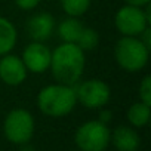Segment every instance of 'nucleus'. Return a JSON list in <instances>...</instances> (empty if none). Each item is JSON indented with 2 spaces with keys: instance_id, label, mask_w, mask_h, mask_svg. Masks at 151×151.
Returning <instances> with one entry per match:
<instances>
[{
  "instance_id": "1",
  "label": "nucleus",
  "mask_w": 151,
  "mask_h": 151,
  "mask_svg": "<svg viewBox=\"0 0 151 151\" xmlns=\"http://www.w3.org/2000/svg\"><path fill=\"white\" fill-rule=\"evenodd\" d=\"M86 65L85 52L76 43L62 42L52 50L49 70L58 83L76 86Z\"/></svg>"
},
{
  "instance_id": "2",
  "label": "nucleus",
  "mask_w": 151,
  "mask_h": 151,
  "mask_svg": "<svg viewBox=\"0 0 151 151\" xmlns=\"http://www.w3.org/2000/svg\"><path fill=\"white\" fill-rule=\"evenodd\" d=\"M76 105H77V98H76L74 86L58 82L42 88L37 95V107L40 113L47 117L59 119L68 116Z\"/></svg>"
},
{
  "instance_id": "3",
  "label": "nucleus",
  "mask_w": 151,
  "mask_h": 151,
  "mask_svg": "<svg viewBox=\"0 0 151 151\" xmlns=\"http://www.w3.org/2000/svg\"><path fill=\"white\" fill-rule=\"evenodd\" d=\"M114 58L122 70L127 73H138L148 64L150 49L139 37L122 36L114 46Z\"/></svg>"
},
{
  "instance_id": "4",
  "label": "nucleus",
  "mask_w": 151,
  "mask_h": 151,
  "mask_svg": "<svg viewBox=\"0 0 151 151\" xmlns=\"http://www.w3.org/2000/svg\"><path fill=\"white\" fill-rule=\"evenodd\" d=\"M36 129V122L33 114L25 108H14L9 111L3 122L5 138L15 144L22 145L31 141Z\"/></svg>"
},
{
  "instance_id": "5",
  "label": "nucleus",
  "mask_w": 151,
  "mask_h": 151,
  "mask_svg": "<svg viewBox=\"0 0 151 151\" xmlns=\"http://www.w3.org/2000/svg\"><path fill=\"white\" fill-rule=\"evenodd\" d=\"M111 130L99 120L80 124L74 133V142L80 151H105L110 145Z\"/></svg>"
},
{
  "instance_id": "6",
  "label": "nucleus",
  "mask_w": 151,
  "mask_h": 151,
  "mask_svg": "<svg viewBox=\"0 0 151 151\" xmlns=\"http://www.w3.org/2000/svg\"><path fill=\"white\" fill-rule=\"evenodd\" d=\"M74 89L77 102L89 110L104 108L111 98L110 86L99 79H89L80 85H76Z\"/></svg>"
},
{
  "instance_id": "7",
  "label": "nucleus",
  "mask_w": 151,
  "mask_h": 151,
  "mask_svg": "<svg viewBox=\"0 0 151 151\" xmlns=\"http://www.w3.org/2000/svg\"><path fill=\"white\" fill-rule=\"evenodd\" d=\"M150 21L139 6L123 5L114 15V25L122 36L139 37V34L150 27Z\"/></svg>"
},
{
  "instance_id": "8",
  "label": "nucleus",
  "mask_w": 151,
  "mask_h": 151,
  "mask_svg": "<svg viewBox=\"0 0 151 151\" xmlns=\"http://www.w3.org/2000/svg\"><path fill=\"white\" fill-rule=\"evenodd\" d=\"M52 50L42 42H31L28 43L21 55V59L28 73L33 74H43L49 70L50 65Z\"/></svg>"
},
{
  "instance_id": "9",
  "label": "nucleus",
  "mask_w": 151,
  "mask_h": 151,
  "mask_svg": "<svg viewBox=\"0 0 151 151\" xmlns=\"http://www.w3.org/2000/svg\"><path fill=\"white\" fill-rule=\"evenodd\" d=\"M27 68L21 56L6 53L0 56V80L8 86H19L27 79Z\"/></svg>"
},
{
  "instance_id": "10",
  "label": "nucleus",
  "mask_w": 151,
  "mask_h": 151,
  "mask_svg": "<svg viewBox=\"0 0 151 151\" xmlns=\"http://www.w3.org/2000/svg\"><path fill=\"white\" fill-rule=\"evenodd\" d=\"M55 18L49 12H39L34 14L27 21V34L33 42L45 43L49 40L55 31Z\"/></svg>"
},
{
  "instance_id": "11",
  "label": "nucleus",
  "mask_w": 151,
  "mask_h": 151,
  "mask_svg": "<svg viewBox=\"0 0 151 151\" xmlns=\"http://www.w3.org/2000/svg\"><path fill=\"white\" fill-rule=\"evenodd\" d=\"M110 144H113L117 151H138L141 138L135 127L122 124L111 132Z\"/></svg>"
},
{
  "instance_id": "12",
  "label": "nucleus",
  "mask_w": 151,
  "mask_h": 151,
  "mask_svg": "<svg viewBox=\"0 0 151 151\" xmlns=\"http://www.w3.org/2000/svg\"><path fill=\"white\" fill-rule=\"evenodd\" d=\"M56 28L58 37L65 42V43H77L85 25L80 22L79 18H74V17H67L65 19H62Z\"/></svg>"
},
{
  "instance_id": "13",
  "label": "nucleus",
  "mask_w": 151,
  "mask_h": 151,
  "mask_svg": "<svg viewBox=\"0 0 151 151\" xmlns=\"http://www.w3.org/2000/svg\"><path fill=\"white\" fill-rule=\"evenodd\" d=\"M18 31L14 22L5 17H0V56L11 53L17 46Z\"/></svg>"
},
{
  "instance_id": "14",
  "label": "nucleus",
  "mask_w": 151,
  "mask_h": 151,
  "mask_svg": "<svg viewBox=\"0 0 151 151\" xmlns=\"http://www.w3.org/2000/svg\"><path fill=\"white\" fill-rule=\"evenodd\" d=\"M127 122L132 127H144L148 124L151 117V105H147L141 101L132 104L126 113Z\"/></svg>"
},
{
  "instance_id": "15",
  "label": "nucleus",
  "mask_w": 151,
  "mask_h": 151,
  "mask_svg": "<svg viewBox=\"0 0 151 151\" xmlns=\"http://www.w3.org/2000/svg\"><path fill=\"white\" fill-rule=\"evenodd\" d=\"M92 5V0H61V8L67 17L80 18L83 17Z\"/></svg>"
},
{
  "instance_id": "16",
  "label": "nucleus",
  "mask_w": 151,
  "mask_h": 151,
  "mask_svg": "<svg viewBox=\"0 0 151 151\" xmlns=\"http://www.w3.org/2000/svg\"><path fill=\"white\" fill-rule=\"evenodd\" d=\"M76 45H77L83 52L96 49V46L99 45V34H98V31L91 28V27H85Z\"/></svg>"
},
{
  "instance_id": "17",
  "label": "nucleus",
  "mask_w": 151,
  "mask_h": 151,
  "mask_svg": "<svg viewBox=\"0 0 151 151\" xmlns=\"http://www.w3.org/2000/svg\"><path fill=\"white\" fill-rule=\"evenodd\" d=\"M138 93H139V101L151 105V76L147 74L145 77H142L139 88H138Z\"/></svg>"
},
{
  "instance_id": "18",
  "label": "nucleus",
  "mask_w": 151,
  "mask_h": 151,
  "mask_svg": "<svg viewBox=\"0 0 151 151\" xmlns=\"http://www.w3.org/2000/svg\"><path fill=\"white\" fill-rule=\"evenodd\" d=\"M40 0H15L17 8H19L21 11H33L39 6Z\"/></svg>"
},
{
  "instance_id": "19",
  "label": "nucleus",
  "mask_w": 151,
  "mask_h": 151,
  "mask_svg": "<svg viewBox=\"0 0 151 151\" xmlns=\"http://www.w3.org/2000/svg\"><path fill=\"white\" fill-rule=\"evenodd\" d=\"M111 117H113V114H111V111L110 110H102L101 113H99V122H102V123H105V124H108L110 123V120H111Z\"/></svg>"
},
{
  "instance_id": "20",
  "label": "nucleus",
  "mask_w": 151,
  "mask_h": 151,
  "mask_svg": "<svg viewBox=\"0 0 151 151\" xmlns=\"http://www.w3.org/2000/svg\"><path fill=\"white\" fill-rule=\"evenodd\" d=\"M124 5H132V6H139V8H144L147 5H150L151 0H123Z\"/></svg>"
},
{
  "instance_id": "21",
  "label": "nucleus",
  "mask_w": 151,
  "mask_h": 151,
  "mask_svg": "<svg viewBox=\"0 0 151 151\" xmlns=\"http://www.w3.org/2000/svg\"><path fill=\"white\" fill-rule=\"evenodd\" d=\"M21 148H19V151H34V148L31 147V145H28V142L27 144H22V145H19Z\"/></svg>"
},
{
  "instance_id": "22",
  "label": "nucleus",
  "mask_w": 151,
  "mask_h": 151,
  "mask_svg": "<svg viewBox=\"0 0 151 151\" xmlns=\"http://www.w3.org/2000/svg\"><path fill=\"white\" fill-rule=\"evenodd\" d=\"M46 2H53V0H46Z\"/></svg>"
},
{
  "instance_id": "23",
  "label": "nucleus",
  "mask_w": 151,
  "mask_h": 151,
  "mask_svg": "<svg viewBox=\"0 0 151 151\" xmlns=\"http://www.w3.org/2000/svg\"><path fill=\"white\" fill-rule=\"evenodd\" d=\"M77 151H80V150H77Z\"/></svg>"
}]
</instances>
